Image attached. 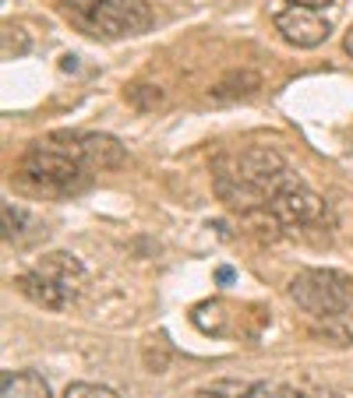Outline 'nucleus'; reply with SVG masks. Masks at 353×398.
I'll return each mask as SVG.
<instances>
[{
  "label": "nucleus",
  "mask_w": 353,
  "mask_h": 398,
  "mask_svg": "<svg viewBox=\"0 0 353 398\" xmlns=\"http://www.w3.org/2000/svg\"><path fill=\"white\" fill-rule=\"evenodd\" d=\"M301 398H343V395H336V391H304L301 388Z\"/></svg>",
  "instance_id": "obj_21"
},
{
  "label": "nucleus",
  "mask_w": 353,
  "mask_h": 398,
  "mask_svg": "<svg viewBox=\"0 0 353 398\" xmlns=\"http://www.w3.org/2000/svg\"><path fill=\"white\" fill-rule=\"evenodd\" d=\"M64 398H121V395H117L113 388H106V384H85V381H78V384H68Z\"/></svg>",
  "instance_id": "obj_16"
},
{
  "label": "nucleus",
  "mask_w": 353,
  "mask_h": 398,
  "mask_svg": "<svg viewBox=\"0 0 353 398\" xmlns=\"http://www.w3.org/2000/svg\"><path fill=\"white\" fill-rule=\"evenodd\" d=\"M244 398H301V388L283 384V381H258L248 388Z\"/></svg>",
  "instance_id": "obj_15"
},
{
  "label": "nucleus",
  "mask_w": 353,
  "mask_h": 398,
  "mask_svg": "<svg viewBox=\"0 0 353 398\" xmlns=\"http://www.w3.org/2000/svg\"><path fill=\"white\" fill-rule=\"evenodd\" d=\"M286 180H290V166L269 145H248V148L219 151L212 159L216 194L233 211H241V216L269 208V201L276 198V191Z\"/></svg>",
  "instance_id": "obj_1"
},
{
  "label": "nucleus",
  "mask_w": 353,
  "mask_h": 398,
  "mask_svg": "<svg viewBox=\"0 0 353 398\" xmlns=\"http://www.w3.org/2000/svg\"><path fill=\"white\" fill-rule=\"evenodd\" d=\"M61 4L74 14V18H81V21H88V18H92L96 14V8L103 4V0H61Z\"/></svg>",
  "instance_id": "obj_18"
},
{
  "label": "nucleus",
  "mask_w": 353,
  "mask_h": 398,
  "mask_svg": "<svg viewBox=\"0 0 353 398\" xmlns=\"http://www.w3.org/2000/svg\"><path fill=\"white\" fill-rule=\"evenodd\" d=\"M124 96H128V103H131L134 109H156V106H163L159 85H131Z\"/></svg>",
  "instance_id": "obj_14"
},
{
  "label": "nucleus",
  "mask_w": 353,
  "mask_h": 398,
  "mask_svg": "<svg viewBox=\"0 0 353 398\" xmlns=\"http://www.w3.org/2000/svg\"><path fill=\"white\" fill-rule=\"evenodd\" d=\"M261 85V78L254 74V71H233V74H226L219 85H212V92H209V99H216V103H226V99H244V96H251V92Z\"/></svg>",
  "instance_id": "obj_13"
},
{
  "label": "nucleus",
  "mask_w": 353,
  "mask_h": 398,
  "mask_svg": "<svg viewBox=\"0 0 353 398\" xmlns=\"http://www.w3.org/2000/svg\"><path fill=\"white\" fill-rule=\"evenodd\" d=\"M290 300L311 317H332L353 307V275L336 268H307L290 279Z\"/></svg>",
  "instance_id": "obj_4"
},
{
  "label": "nucleus",
  "mask_w": 353,
  "mask_h": 398,
  "mask_svg": "<svg viewBox=\"0 0 353 398\" xmlns=\"http://www.w3.org/2000/svg\"><path fill=\"white\" fill-rule=\"evenodd\" d=\"M343 50H346V53H350V56H353V28H350V32H346V36H343Z\"/></svg>",
  "instance_id": "obj_22"
},
{
  "label": "nucleus",
  "mask_w": 353,
  "mask_h": 398,
  "mask_svg": "<svg viewBox=\"0 0 353 398\" xmlns=\"http://www.w3.org/2000/svg\"><path fill=\"white\" fill-rule=\"evenodd\" d=\"M88 271L85 264L68 251H50L43 254L28 271H21L14 286L25 300H32L43 311H68L71 303L85 293Z\"/></svg>",
  "instance_id": "obj_3"
},
{
  "label": "nucleus",
  "mask_w": 353,
  "mask_h": 398,
  "mask_svg": "<svg viewBox=\"0 0 353 398\" xmlns=\"http://www.w3.org/2000/svg\"><path fill=\"white\" fill-rule=\"evenodd\" d=\"M88 169L85 156H81V138L57 131L43 141H36L32 148L21 156V176L39 191L50 194H71L81 191L88 183Z\"/></svg>",
  "instance_id": "obj_2"
},
{
  "label": "nucleus",
  "mask_w": 353,
  "mask_h": 398,
  "mask_svg": "<svg viewBox=\"0 0 353 398\" xmlns=\"http://www.w3.org/2000/svg\"><path fill=\"white\" fill-rule=\"evenodd\" d=\"M96 36L106 39H124V36H141L152 25V4L149 0H103L96 14L85 21Z\"/></svg>",
  "instance_id": "obj_6"
},
{
  "label": "nucleus",
  "mask_w": 353,
  "mask_h": 398,
  "mask_svg": "<svg viewBox=\"0 0 353 398\" xmlns=\"http://www.w3.org/2000/svg\"><path fill=\"white\" fill-rule=\"evenodd\" d=\"M191 321L205 335H226L230 331V307L223 300H205V303H198V307L191 311Z\"/></svg>",
  "instance_id": "obj_11"
},
{
  "label": "nucleus",
  "mask_w": 353,
  "mask_h": 398,
  "mask_svg": "<svg viewBox=\"0 0 353 398\" xmlns=\"http://www.w3.org/2000/svg\"><path fill=\"white\" fill-rule=\"evenodd\" d=\"M0 398H53V395L36 370H8L0 381Z\"/></svg>",
  "instance_id": "obj_10"
},
{
  "label": "nucleus",
  "mask_w": 353,
  "mask_h": 398,
  "mask_svg": "<svg viewBox=\"0 0 353 398\" xmlns=\"http://www.w3.org/2000/svg\"><path fill=\"white\" fill-rule=\"evenodd\" d=\"M216 282H219V286H230V282H233V268H226V264L216 268Z\"/></svg>",
  "instance_id": "obj_20"
},
{
  "label": "nucleus",
  "mask_w": 353,
  "mask_h": 398,
  "mask_svg": "<svg viewBox=\"0 0 353 398\" xmlns=\"http://www.w3.org/2000/svg\"><path fill=\"white\" fill-rule=\"evenodd\" d=\"M286 4H297V8H314V11H321L325 4H332V0H286Z\"/></svg>",
  "instance_id": "obj_19"
},
{
  "label": "nucleus",
  "mask_w": 353,
  "mask_h": 398,
  "mask_svg": "<svg viewBox=\"0 0 353 398\" xmlns=\"http://www.w3.org/2000/svg\"><path fill=\"white\" fill-rule=\"evenodd\" d=\"M248 388H251V384H237V381H219V384H212V388L198 391L194 398H244V395H248Z\"/></svg>",
  "instance_id": "obj_17"
},
{
  "label": "nucleus",
  "mask_w": 353,
  "mask_h": 398,
  "mask_svg": "<svg viewBox=\"0 0 353 398\" xmlns=\"http://www.w3.org/2000/svg\"><path fill=\"white\" fill-rule=\"evenodd\" d=\"M311 335L314 339L332 342V346H353V311L332 314V317H314Z\"/></svg>",
  "instance_id": "obj_12"
},
{
  "label": "nucleus",
  "mask_w": 353,
  "mask_h": 398,
  "mask_svg": "<svg viewBox=\"0 0 353 398\" xmlns=\"http://www.w3.org/2000/svg\"><path fill=\"white\" fill-rule=\"evenodd\" d=\"M39 236H46L43 222L32 219L25 208H18V205L8 201L4 205V243H14V247H32Z\"/></svg>",
  "instance_id": "obj_9"
},
{
  "label": "nucleus",
  "mask_w": 353,
  "mask_h": 398,
  "mask_svg": "<svg viewBox=\"0 0 353 398\" xmlns=\"http://www.w3.org/2000/svg\"><path fill=\"white\" fill-rule=\"evenodd\" d=\"M81 138V156H85V166L99 173V169H121L128 151L124 145L117 141L113 134H78Z\"/></svg>",
  "instance_id": "obj_8"
},
{
  "label": "nucleus",
  "mask_w": 353,
  "mask_h": 398,
  "mask_svg": "<svg viewBox=\"0 0 353 398\" xmlns=\"http://www.w3.org/2000/svg\"><path fill=\"white\" fill-rule=\"evenodd\" d=\"M265 211L276 219L279 229H297V226H318L329 208L321 201V194H314L297 173H290V180L276 191V198L269 201Z\"/></svg>",
  "instance_id": "obj_5"
},
{
  "label": "nucleus",
  "mask_w": 353,
  "mask_h": 398,
  "mask_svg": "<svg viewBox=\"0 0 353 398\" xmlns=\"http://www.w3.org/2000/svg\"><path fill=\"white\" fill-rule=\"evenodd\" d=\"M61 67H64V71H78V56H64Z\"/></svg>",
  "instance_id": "obj_23"
},
{
  "label": "nucleus",
  "mask_w": 353,
  "mask_h": 398,
  "mask_svg": "<svg viewBox=\"0 0 353 398\" xmlns=\"http://www.w3.org/2000/svg\"><path fill=\"white\" fill-rule=\"evenodd\" d=\"M276 32L290 43V46H297V50H314L329 39L332 32V25L329 18L314 11V8H297V4H290L276 14Z\"/></svg>",
  "instance_id": "obj_7"
}]
</instances>
